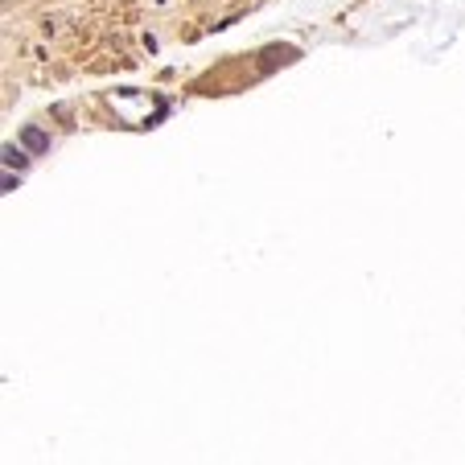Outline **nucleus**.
I'll list each match as a JSON object with an SVG mask.
<instances>
[{"label": "nucleus", "mask_w": 465, "mask_h": 465, "mask_svg": "<svg viewBox=\"0 0 465 465\" xmlns=\"http://www.w3.org/2000/svg\"><path fill=\"white\" fill-rule=\"evenodd\" d=\"M25 144H29L33 152H46V148H49V136L42 132V128H25Z\"/></svg>", "instance_id": "f03ea898"}, {"label": "nucleus", "mask_w": 465, "mask_h": 465, "mask_svg": "<svg viewBox=\"0 0 465 465\" xmlns=\"http://www.w3.org/2000/svg\"><path fill=\"white\" fill-rule=\"evenodd\" d=\"M25 165H29V157L17 144H4V169H25Z\"/></svg>", "instance_id": "f257e3e1"}]
</instances>
